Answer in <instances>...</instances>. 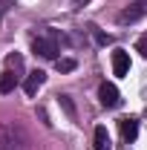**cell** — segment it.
<instances>
[{"instance_id": "1", "label": "cell", "mask_w": 147, "mask_h": 150, "mask_svg": "<svg viewBox=\"0 0 147 150\" xmlns=\"http://www.w3.org/2000/svg\"><path fill=\"white\" fill-rule=\"evenodd\" d=\"M0 150H29V136L20 124H0Z\"/></svg>"}, {"instance_id": "2", "label": "cell", "mask_w": 147, "mask_h": 150, "mask_svg": "<svg viewBox=\"0 0 147 150\" xmlns=\"http://www.w3.org/2000/svg\"><path fill=\"white\" fill-rule=\"evenodd\" d=\"M141 18H147V0H136L118 12V23H136Z\"/></svg>"}, {"instance_id": "3", "label": "cell", "mask_w": 147, "mask_h": 150, "mask_svg": "<svg viewBox=\"0 0 147 150\" xmlns=\"http://www.w3.org/2000/svg\"><path fill=\"white\" fill-rule=\"evenodd\" d=\"M32 52L40 58H46V61H58V43L55 38H35L32 40Z\"/></svg>"}, {"instance_id": "4", "label": "cell", "mask_w": 147, "mask_h": 150, "mask_svg": "<svg viewBox=\"0 0 147 150\" xmlns=\"http://www.w3.org/2000/svg\"><path fill=\"white\" fill-rule=\"evenodd\" d=\"M98 98H101L104 107H115V104H118V87L110 84V81H104V84L98 87Z\"/></svg>"}, {"instance_id": "5", "label": "cell", "mask_w": 147, "mask_h": 150, "mask_svg": "<svg viewBox=\"0 0 147 150\" xmlns=\"http://www.w3.org/2000/svg\"><path fill=\"white\" fill-rule=\"evenodd\" d=\"M112 72L115 75H127L130 72V55L124 49H115L112 52Z\"/></svg>"}, {"instance_id": "6", "label": "cell", "mask_w": 147, "mask_h": 150, "mask_svg": "<svg viewBox=\"0 0 147 150\" xmlns=\"http://www.w3.org/2000/svg\"><path fill=\"white\" fill-rule=\"evenodd\" d=\"M43 81H46V75L40 72V69H35V72L26 75V81H23V90H26V95H35L40 87H43Z\"/></svg>"}, {"instance_id": "7", "label": "cell", "mask_w": 147, "mask_h": 150, "mask_svg": "<svg viewBox=\"0 0 147 150\" xmlns=\"http://www.w3.org/2000/svg\"><path fill=\"white\" fill-rule=\"evenodd\" d=\"M136 136H139V121L136 118H121V139L124 142H136Z\"/></svg>"}, {"instance_id": "8", "label": "cell", "mask_w": 147, "mask_h": 150, "mask_svg": "<svg viewBox=\"0 0 147 150\" xmlns=\"http://www.w3.org/2000/svg\"><path fill=\"white\" fill-rule=\"evenodd\" d=\"M95 150H112V142H110L107 127H95Z\"/></svg>"}, {"instance_id": "9", "label": "cell", "mask_w": 147, "mask_h": 150, "mask_svg": "<svg viewBox=\"0 0 147 150\" xmlns=\"http://www.w3.org/2000/svg\"><path fill=\"white\" fill-rule=\"evenodd\" d=\"M15 84H18V72H12V69L0 72V93H12Z\"/></svg>"}, {"instance_id": "10", "label": "cell", "mask_w": 147, "mask_h": 150, "mask_svg": "<svg viewBox=\"0 0 147 150\" xmlns=\"http://www.w3.org/2000/svg\"><path fill=\"white\" fill-rule=\"evenodd\" d=\"M55 67H58V72H72L75 69V58H58Z\"/></svg>"}, {"instance_id": "11", "label": "cell", "mask_w": 147, "mask_h": 150, "mask_svg": "<svg viewBox=\"0 0 147 150\" xmlns=\"http://www.w3.org/2000/svg\"><path fill=\"white\" fill-rule=\"evenodd\" d=\"M6 64H9L15 72H20V69H23V58H20V55H9V58H6Z\"/></svg>"}, {"instance_id": "12", "label": "cell", "mask_w": 147, "mask_h": 150, "mask_svg": "<svg viewBox=\"0 0 147 150\" xmlns=\"http://www.w3.org/2000/svg\"><path fill=\"white\" fill-rule=\"evenodd\" d=\"M136 52H141V55L147 58V35H141V38H139V43H136Z\"/></svg>"}, {"instance_id": "13", "label": "cell", "mask_w": 147, "mask_h": 150, "mask_svg": "<svg viewBox=\"0 0 147 150\" xmlns=\"http://www.w3.org/2000/svg\"><path fill=\"white\" fill-rule=\"evenodd\" d=\"M12 6H15V0H0V20H3V15H6Z\"/></svg>"}, {"instance_id": "14", "label": "cell", "mask_w": 147, "mask_h": 150, "mask_svg": "<svg viewBox=\"0 0 147 150\" xmlns=\"http://www.w3.org/2000/svg\"><path fill=\"white\" fill-rule=\"evenodd\" d=\"M95 40H98V43H110V35H104V32H95Z\"/></svg>"}]
</instances>
